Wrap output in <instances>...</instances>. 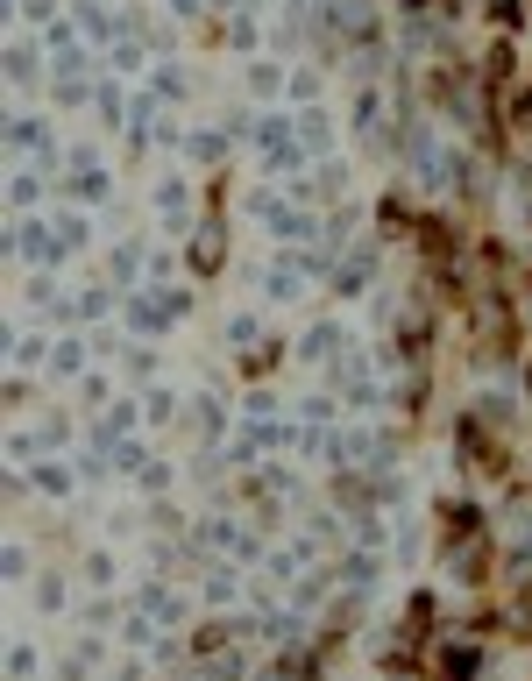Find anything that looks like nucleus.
<instances>
[{
    "label": "nucleus",
    "mask_w": 532,
    "mask_h": 681,
    "mask_svg": "<svg viewBox=\"0 0 532 681\" xmlns=\"http://www.w3.org/2000/svg\"><path fill=\"white\" fill-rule=\"evenodd\" d=\"M440 533L447 540H476V504H447L440 511Z\"/></svg>",
    "instance_id": "1"
},
{
    "label": "nucleus",
    "mask_w": 532,
    "mask_h": 681,
    "mask_svg": "<svg viewBox=\"0 0 532 681\" xmlns=\"http://www.w3.org/2000/svg\"><path fill=\"white\" fill-rule=\"evenodd\" d=\"M440 674H447V681H469V674H476V646H447V653H440Z\"/></svg>",
    "instance_id": "2"
},
{
    "label": "nucleus",
    "mask_w": 532,
    "mask_h": 681,
    "mask_svg": "<svg viewBox=\"0 0 532 681\" xmlns=\"http://www.w3.org/2000/svg\"><path fill=\"white\" fill-rule=\"evenodd\" d=\"M192 263H199V270H213V263H220V235H199V249H192Z\"/></svg>",
    "instance_id": "3"
}]
</instances>
